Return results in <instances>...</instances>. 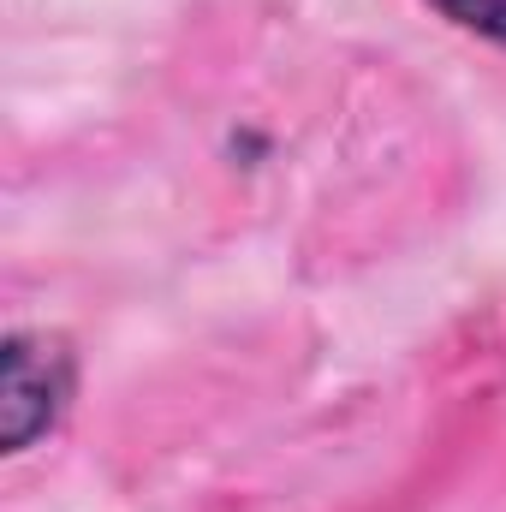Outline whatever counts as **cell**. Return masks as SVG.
I'll list each match as a JSON object with an SVG mask.
<instances>
[{"mask_svg": "<svg viewBox=\"0 0 506 512\" xmlns=\"http://www.w3.org/2000/svg\"><path fill=\"white\" fill-rule=\"evenodd\" d=\"M72 399V358L48 346V334H12L6 370H0V429L6 453H24L36 435L54 429V417Z\"/></svg>", "mask_w": 506, "mask_h": 512, "instance_id": "cell-1", "label": "cell"}, {"mask_svg": "<svg viewBox=\"0 0 506 512\" xmlns=\"http://www.w3.org/2000/svg\"><path fill=\"white\" fill-rule=\"evenodd\" d=\"M447 24L483 36V42H501L506 48V0H429Z\"/></svg>", "mask_w": 506, "mask_h": 512, "instance_id": "cell-2", "label": "cell"}]
</instances>
